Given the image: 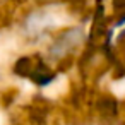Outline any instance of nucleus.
<instances>
[{"instance_id":"f03ea898","label":"nucleus","mask_w":125,"mask_h":125,"mask_svg":"<svg viewBox=\"0 0 125 125\" xmlns=\"http://www.w3.org/2000/svg\"><path fill=\"white\" fill-rule=\"evenodd\" d=\"M81 40H82L81 29H72V31L62 34V36L55 41V45H53L52 50H50V53L55 55V57H62V55H65L70 48H74Z\"/></svg>"},{"instance_id":"f257e3e1","label":"nucleus","mask_w":125,"mask_h":125,"mask_svg":"<svg viewBox=\"0 0 125 125\" xmlns=\"http://www.w3.org/2000/svg\"><path fill=\"white\" fill-rule=\"evenodd\" d=\"M14 70H16L17 75L28 77L33 82H36L38 86H46L48 82H52L55 79V75L50 74L48 67L38 57H22V58H19Z\"/></svg>"}]
</instances>
